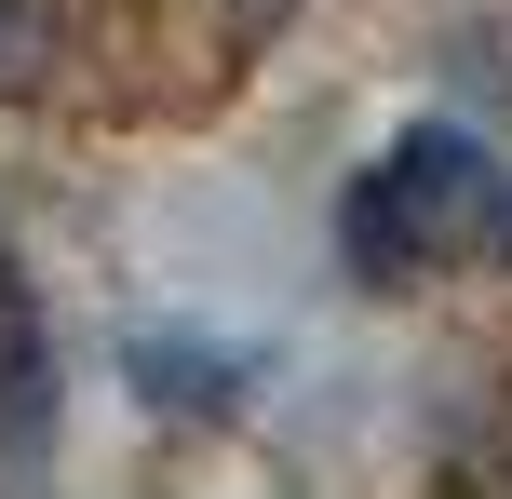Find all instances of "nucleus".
I'll return each mask as SVG.
<instances>
[{
    "mask_svg": "<svg viewBox=\"0 0 512 499\" xmlns=\"http://www.w3.org/2000/svg\"><path fill=\"white\" fill-rule=\"evenodd\" d=\"M41 54H54L41 0H0V95H27V81H41Z\"/></svg>",
    "mask_w": 512,
    "mask_h": 499,
    "instance_id": "nucleus-2",
    "label": "nucleus"
},
{
    "mask_svg": "<svg viewBox=\"0 0 512 499\" xmlns=\"http://www.w3.org/2000/svg\"><path fill=\"white\" fill-rule=\"evenodd\" d=\"M512 257V149L472 122H405L351 189V270L364 284H445Z\"/></svg>",
    "mask_w": 512,
    "mask_h": 499,
    "instance_id": "nucleus-1",
    "label": "nucleus"
},
{
    "mask_svg": "<svg viewBox=\"0 0 512 499\" xmlns=\"http://www.w3.org/2000/svg\"><path fill=\"white\" fill-rule=\"evenodd\" d=\"M230 14H243V27H270V14H283V0H230Z\"/></svg>",
    "mask_w": 512,
    "mask_h": 499,
    "instance_id": "nucleus-3",
    "label": "nucleus"
}]
</instances>
